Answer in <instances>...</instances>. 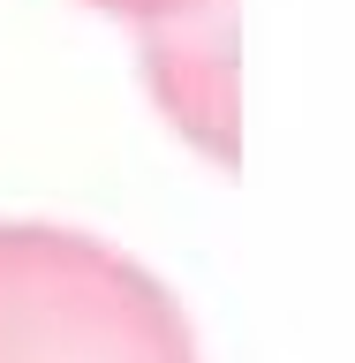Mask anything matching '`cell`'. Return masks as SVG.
Returning <instances> with one entry per match:
<instances>
[{"instance_id":"1","label":"cell","mask_w":355,"mask_h":363,"mask_svg":"<svg viewBox=\"0 0 355 363\" xmlns=\"http://www.w3.org/2000/svg\"><path fill=\"white\" fill-rule=\"evenodd\" d=\"M0 363H197L174 288L98 235L0 220Z\"/></svg>"},{"instance_id":"2","label":"cell","mask_w":355,"mask_h":363,"mask_svg":"<svg viewBox=\"0 0 355 363\" xmlns=\"http://www.w3.org/2000/svg\"><path fill=\"white\" fill-rule=\"evenodd\" d=\"M144 76H152L159 113L197 152H212L220 167L242 159V136H235V16L227 8L144 30Z\"/></svg>"},{"instance_id":"3","label":"cell","mask_w":355,"mask_h":363,"mask_svg":"<svg viewBox=\"0 0 355 363\" xmlns=\"http://www.w3.org/2000/svg\"><path fill=\"white\" fill-rule=\"evenodd\" d=\"M98 16H121L136 23V30H167V23H189V16H212V8H227V0H91Z\"/></svg>"}]
</instances>
